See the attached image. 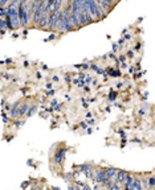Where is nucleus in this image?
Listing matches in <instances>:
<instances>
[{
  "instance_id": "393cba45",
  "label": "nucleus",
  "mask_w": 155,
  "mask_h": 190,
  "mask_svg": "<svg viewBox=\"0 0 155 190\" xmlns=\"http://www.w3.org/2000/svg\"><path fill=\"white\" fill-rule=\"evenodd\" d=\"M86 118L90 119V118H92V114H90V112H89V114H86Z\"/></svg>"
},
{
  "instance_id": "f03ea898",
  "label": "nucleus",
  "mask_w": 155,
  "mask_h": 190,
  "mask_svg": "<svg viewBox=\"0 0 155 190\" xmlns=\"http://www.w3.org/2000/svg\"><path fill=\"white\" fill-rule=\"evenodd\" d=\"M68 151V148H60L59 151L55 153V156H53V161L57 165H60V164L64 162V159H65V153Z\"/></svg>"
},
{
  "instance_id": "0eeeda50",
  "label": "nucleus",
  "mask_w": 155,
  "mask_h": 190,
  "mask_svg": "<svg viewBox=\"0 0 155 190\" xmlns=\"http://www.w3.org/2000/svg\"><path fill=\"white\" fill-rule=\"evenodd\" d=\"M133 190H140V189H143V185H142V180L138 177H135L134 178V182H133Z\"/></svg>"
},
{
  "instance_id": "cd10ccee",
  "label": "nucleus",
  "mask_w": 155,
  "mask_h": 190,
  "mask_svg": "<svg viewBox=\"0 0 155 190\" xmlns=\"http://www.w3.org/2000/svg\"><path fill=\"white\" fill-rule=\"evenodd\" d=\"M19 2H20V0H19Z\"/></svg>"
},
{
  "instance_id": "a211bd4d",
  "label": "nucleus",
  "mask_w": 155,
  "mask_h": 190,
  "mask_svg": "<svg viewBox=\"0 0 155 190\" xmlns=\"http://www.w3.org/2000/svg\"><path fill=\"white\" fill-rule=\"evenodd\" d=\"M115 98H117V93H114V91H111V93H110V95H109V100H111V102H113V100L115 99Z\"/></svg>"
},
{
  "instance_id": "f3484780",
  "label": "nucleus",
  "mask_w": 155,
  "mask_h": 190,
  "mask_svg": "<svg viewBox=\"0 0 155 190\" xmlns=\"http://www.w3.org/2000/svg\"><path fill=\"white\" fill-rule=\"evenodd\" d=\"M2 119H3V122H4V123H8V122H9V119H8V116H7V114H5V111H4V110H3Z\"/></svg>"
},
{
  "instance_id": "aec40b11",
  "label": "nucleus",
  "mask_w": 155,
  "mask_h": 190,
  "mask_svg": "<svg viewBox=\"0 0 155 190\" xmlns=\"http://www.w3.org/2000/svg\"><path fill=\"white\" fill-rule=\"evenodd\" d=\"M94 123H96V120L90 118V120H89V124H90V126H94Z\"/></svg>"
},
{
  "instance_id": "9b49d317",
  "label": "nucleus",
  "mask_w": 155,
  "mask_h": 190,
  "mask_svg": "<svg viewBox=\"0 0 155 190\" xmlns=\"http://www.w3.org/2000/svg\"><path fill=\"white\" fill-rule=\"evenodd\" d=\"M7 15H8V8L7 7H2L0 8V19H5Z\"/></svg>"
},
{
  "instance_id": "ddd939ff",
  "label": "nucleus",
  "mask_w": 155,
  "mask_h": 190,
  "mask_svg": "<svg viewBox=\"0 0 155 190\" xmlns=\"http://www.w3.org/2000/svg\"><path fill=\"white\" fill-rule=\"evenodd\" d=\"M90 67H92L93 70H94V71L97 73V74H103V73H106V74H107V71H103V70H101V69H99L98 66H97V65H94V64H93Z\"/></svg>"
},
{
  "instance_id": "1a4fd4ad",
  "label": "nucleus",
  "mask_w": 155,
  "mask_h": 190,
  "mask_svg": "<svg viewBox=\"0 0 155 190\" xmlns=\"http://www.w3.org/2000/svg\"><path fill=\"white\" fill-rule=\"evenodd\" d=\"M117 172H118V169H115V168H107V169H106L107 176H109V178H111V180L117 176Z\"/></svg>"
},
{
  "instance_id": "7ed1b4c3",
  "label": "nucleus",
  "mask_w": 155,
  "mask_h": 190,
  "mask_svg": "<svg viewBox=\"0 0 155 190\" xmlns=\"http://www.w3.org/2000/svg\"><path fill=\"white\" fill-rule=\"evenodd\" d=\"M20 100L15 102V103L12 104V108L9 110V118L11 119H17L20 118Z\"/></svg>"
},
{
  "instance_id": "4be33fe9",
  "label": "nucleus",
  "mask_w": 155,
  "mask_h": 190,
  "mask_svg": "<svg viewBox=\"0 0 155 190\" xmlns=\"http://www.w3.org/2000/svg\"><path fill=\"white\" fill-rule=\"evenodd\" d=\"M53 38H55V34H50V36H49V37L46 38V40H53Z\"/></svg>"
},
{
  "instance_id": "4468645a",
  "label": "nucleus",
  "mask_w": 155,
  "mask_h": 190,
  "mask_svg": "<svg viewBox=\"0 0 155 190\" xmlns=\"http://www.w3.org/2000/svg\"><path fill=\"white\" fill-rule=\"evenodd\" d=\"M120 61H121V66L122 67H123V69L127 67V64H126V57L125 56H121L120 57Z\"/></svg>"
},
{
  "instance_id": "20e7f679",
  "label": "nucleus",
  "mask_w": 155,
  "mask_h": 190,
  "mask_svg": "<svg viewBox=\"0 0 155 190\" xmlns=\"http://www.w3.org/2000/svg\"><path fill=\"white\" fill-rule=\"evenodd\" d=\"M126 177H127V172L120 169V170L117 172V176H115V177L113 178V181H114V182H118V184L121 185V184H125Z\"/></svg>"
},
{
  "instance_id": "6ab92c4d",
  "label": "nucleus",
  "mask_w": 155,
  "mask_h": 190,
  "mask_svg": "<svg viewBox=\"0 0 155 190\" xmlns=\"http://www.w3.org/2000/svg\"><path fill=\"white\" fill-rule=\"evenodd\" d=\"M24 120H21V122H16V127H17V128H20V127H23L24 126Z\"/></svg>"
},
{
  "instance_id": "dca6fc26",
  "label": "nucleus",
  "mask_w": 155,
  "mask_h": 190,
  "mask_svg": "<svg viewBox=\"0 0 155 190\" xmlns=\"http://www.w3.org/2000/svg\"><path fill=\"white\" fill-rule=\"evenodd\" d=\"M142 185H143V189L149 188V178H142Z\"/></svg>"
},
{
  "instance_id": "b1692460",
  "label": "nucleus",
  "mask_w": 155,
  "mask_h": 190,
  "mask_svg": "<svg viewBox=\"0 0 155 190\" xmlns=\"http://www.w3.org/2000/svg\"><path fill=\"white\" fill-rule=\"evenodd\" d=\"M129 57H134V53H133V52H129Z\"/></svg>"
},
{
  "instance_id": "39448f33",
  "label": "nucleus",
  "mask_w": 155,
  "mask_h": 190,
  "mask_svg": "<svg viewBox=\"0 0 155 190\" xmlns=\"http://www.w3.org/2000/svg\"><path fill=\"white\" fill-rule=\"evenodd\" d=\"M134 176L133 174H130V173H127V177H126V181H125V184H123V186H125V189H131L133 188V182H134Z\"/></svg>"
},
{
  "instance_id": "5701e85b",
  "label": "nucleus",
  "mask_w": 155,
  "mask_h": 190,
  "mask_svg": "<svg viewBox=\"0 0 155 190\" xmlns=\"http://www.w3.org/2000/svg\"><path fill=\"white\" fill-rule=\"evenodd\" d=\"M52 87V83H46V89H50Z\"/></svg>"
},
{
  "instance_id": "412c9836",
  "label": "nucleus",
  "mask_w": 155,
  "mask_h": 190,
  "mask_svg": "<svg viewBox=\"0 0 155 190\" xmlns=\"http://www.w3.org/2000/svg\"><path fill=\"white\" fill-rule=\"evenodd\" d=\"M81 127H82V128H84V129H86V128H88V126H86V123H81Z\"/></svg>"
},
{
  "instance_id": "423d86ee",
  "label": "nucleus",
  "mask_w": 155,
  "mask_h": 190,
  "mask_svg": "<svg viewBox=\"0 0 155 190\" xmlns=\"http://www.w3.org/2000/svg\"><path fill=\"white\" fill-rule=\"evenodd\" d=\"M62 3H64V0H53V3L50 4V11L62 9Z\"/></svg>"
},
{
  "instance_id": "f8f14e48",
  "label": "nucleus",
  "mask_w": 155,
  "mask_h": 190,
  "mask_svg": "<svg viewBox=\"0 0 155 190\" xmlns=\"http://www.w3.org/2000/svg\"><path fill=\"white\" fill-rule=\"evenodd\" d=\"M107 74H109L110 77H120L121 75V73H120V70H111V69H109V70H107Z\"/></svg>"
},
{
  "instance_id": "9d476101",
  "label": "nucleus",
  "mask_w": 155,
  "mask_h": 190,
  "mask_svg": "<svg viewBox=\"0 0 155 190\" xmlns=\"http://www.w3.org/2000/svg\"><path fill=\"white\" fill-rule=\"evenodd\" d=\"M36 111H37V106H31V107H29V110H28V112H27V115H25V116H27V118H31V116H33L35 114H36Z\"/></svg>"
},
{
  "instance_id": "6e6552de",
  "label": "nucleus",
  "mask_w": 155,
  "mask_h": 190,
  "mask_svg": "<svg viewBox=\"0 0 155 190\" xmlns=\"http://www.w3.org/2000/svg\"><path fill=\"white\" fill-rule=\"evenodd\" d=\"M29 103L28 102H25V103L21 104V107H20V118L21 116H24V115H27V112H28V110H29Z\"/></svg>"
},
{
  "instance_id": "bb28decb",
  "label": "nucleus",
  "mask_w": 155,
  "mask_h": 190,
  "mask_svg": "<svg viewBox=\"0 0 155 190\" xmlns=\"http://www.w3.org/2000/svg\"><path fill=\"white\" fill-rule=\"evenodd\" d=\"M31 2H33V0H31Z\"/></svg>"
},
{
  "instance_id": "2eb2a0df",
  "label": "nucleus",
  "mask_w": 155,
  "mask_h": 190,
  "mask_svg": "<svg viewBox=\"0 0 155 190\" xmlns=\"http://www.w3.org/2000/svg\"><path fill=\"white\" fill-rule=\"evenodd\" d=\"M149 188H150V189L155 188V176H154V177H150V178H149Z\"/></svg>"
},
{
  "instance_id": "f257e3e1",
  "label": "nucleus",
  "mask_w": 155,
  "mask_h": 190,
  "mask_svg": "<svg viewBox=\"0 0 155 190\" xmlns=\"http://www.w3.org/2000/svg\"><path fill=\"white\" fill-rule=\"evenodd\" d=\"M93 178H94L96 182H99V184H102V182H105L106 180H109V176H107V173H106V169L98 168V169L94 170Z\"/></svg>"
},
{
  "instance_id": "a878e982",
  "label": "nucleus",
  "mask_w": 155,
  "mask_h": 190,
  "mask_svg": "<svg viewBox=\"0 0 155 190\" xmlns=\"http://www.w3.org/2000/svg\"><path fill=\"white\" fill-rule=\"evenodd\" d=\"M115 2H117V0H113V3H115Z\"/></svg>"
}]
</instances>
